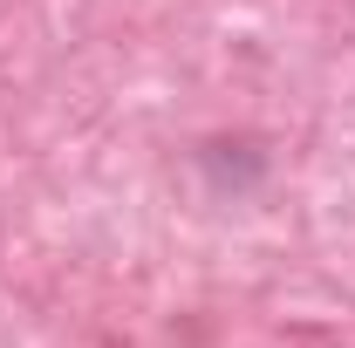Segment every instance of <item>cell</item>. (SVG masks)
I'll list each match as a JSON object with an SVG mask.
<instances>
[{"instance_id":"obj_1","label":"cell","mask_w":355,"mask_h":348,"mask_svg":"<svg viewBox=\"0 0 355 348\" xmlns=\"http://www.w3.org/2000/svg\"><path fill=\"white\" fill-rule=\"evenodd\" d=\"M198 171H205V184L219 198H253L266 184V171H273V150L260 137H205L198 143Z\"/></svg>"}]
</instances>
